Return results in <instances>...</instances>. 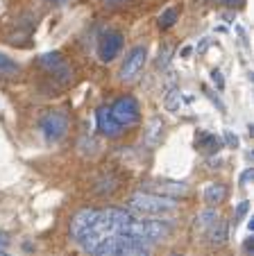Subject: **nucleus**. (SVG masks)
I'll list each match as a JSON object with an SVG mask.
<instances>
[{"instance_id":"30","label":"nucleus","mask_w":254,"mask_h":256,"mask_svg":"<svg viewBox=\"0 0 254 256\" xmlns=\"http://www.w3.org/2000/svg\"><path fill=\"white\" fill-rule=\"evenodd\" d=\"M193 52V48H191V46H186V48H182V57H188V54H191Z\"/></svg>"},{"instance_id":"3","label":"nucleus","mask_w":254,"mask_h":256,"mask_svg":"<svg viewBox=\"0 0 254 256\" xmlns=\"http://www.w3.org/2000/svg\"><path fill=\"white\" fill-rule=\"evenodd\" d=\"M109 112H111V118H114L120 127H132L134 122H139V118H141L139 102L132 96L118 98V100L109 106Z\"/></svg>"},{"instance_id":"7","label":"nucleus","mask_w":254,"mask_h":256,"mask_svg":"<svg viewBox=\"0 0 254 256\" xmlns=\"http://www.w3.org/2000/svg\"><path fill=\"white\" fill-rule=\"evenodd\" d=\"M120 48H123V34L109 30L100 36V44H98V54H100L102 62H114L118 57Z\"/></svg>"},{"instance_id":"29","label":"nucleus","mask_w":254,"mask_h":256,"mask_svg":"<svg viewBox=\"0 0 254 256\" xmlns=\"http://www.w3.org/2000/svg\"><path fill=\"white\" fill-rule=\"evenodd\" d=\"M218 2H222V5H238L240 0H218Z\"/></svg>"},{"instance_id":"15","label":"nucleus","mask_w":254,"mask_h":256,"mask_svg":"<svg viewBox=\"0 0 254 256\" xmlns=\"http://www.w3.org/2000/svg\"><path fill=\"white\" fill-rule=\"evenodd\" d=\"M21 72V66L16 62H12L7 54L0 52V78H16Z\"/></svg>"},{"instance_id":"6","label":"nucleus","mask_w":254,"mask_h":256,"mask_svg":"<svg viewBox=\"0 0 254 256\" xmlns=\"http://www.w3.org/2000/svg\"><path fill=\"white\" fill-rule=\"evenodd\" d=\"M98 218H100V211H98V208H82V211H77L71 220V238L73 240H80V238L98 222Z\"/></svg>"},{"instance_id":"13","label":"nucleus","mask_w":254,"mask_h":256,"mask_svg":"<svg viewBox=\"0 0 254 256\" xmlns=\"http://www.w3.org/2000/svg\"><path fill=\"white\" fill-rule=\"evenodd\" d=\"M163 136V120L159 116H154L152 120L148 122V132H145V140L148 145H157Z\"/></svg>"},{"instance_id":"27","label":"nucleus","mask_w":254,"mask_h":256,"mask_svg":"<svg viewBox=\"0 0 254 256\" xmlns=\"http://www.w3.org/2000/svg\"><path fill=\"white\" fill-rule=\"evenodd\" d=\"M206 48H209V39H204L200 46H197V54H204V52H206Z\"/></svg>"},{"instance_id":"32","label":"nucleus","mask_w":254,"mask_h":256,"mask_svg":"<svg viewBox=\"0 0 254 256\" xmlns=\"http://www.w3.org/2000/svg\"><path fill=\"white\" fill-rule=\"evenodd\" d=\"M0 256H10V254H7V252H0Z\"/></svg>"},{"instance_id":"26","label":"nucleus","mask_w":254,"mask_h":256,"mask_svg":"<svg viewBox=\"0 0 254 256\" xmlns=\"http://www.w3.org/2000/svg\"><path fill=\"white\" fill-rule=\"evenodd\" d=\"M7 245H10V236H7V234H3V232H0V252L5 250Z\"/></svg>"},{"instance_id":"25","label":"nucleus","mask_w":254,"mask_h":256,"mask_svg":"<svg viewBox=\"0 0 254 256\" xmlns=\"http://www.w3.org/2000/svg\"><path fill=\"white\" fill-rule=\"evenodd\" d=\"M225 140H227V145H229V148H236V145H238V136L231 134V132H225Z\"/></svg>"},{"instance_id":"2","label":"nucleus","mask_w":254,"mask_h":256,"mask_svg":"<svg viewBox=\"0 0 254 256\" xmlns=\"http://www.w3.org/2000/svg\"><path fill=\"white\" fill-rule=\"evenodd\" d=\"M177 206L179 204L173 198H161V195L145 193V190H139L130 198V208L139 216H166V213H175Z\"/></svg>"},{"instance_id":"16","label":"nucleus","mask_w":254,"mask_h":256,"mask_svg":"<svg viewBox=\"0 0 254 256\" xmlns=\"http://www.w3.org/2000/svg\"><path fill=\"white\" fill-rule=\"evenodd\" d=\"M39 64H41L44 68H48L50 72H55L64 66V59H62L59 52H48V54H41V57H39Z\"/></svg>"},{"instance_id":"24","label":"nucleus","mask_w":254,"mask_h":256,"mask_svg":"<svg viewBox=\"0 0 254 256\" xmlns=\"http://www.w3.org/2000/svg\"><path fill=\"white\" fill-rule=\"evenodd\" d=\"M247 211H249V202H240L238 206H236V220H240V218H243ZM236 220H234V222H236Z\"/></svg>"},{"instance_id":"20","label":"nucleus","mask_w":254,"mask_h":256,"mask_svg":"<svg viewBox=\"0 0 254 256\" xmlns=\"http://www.w3.org/2000/svg\"><path fill=\"white\" fill-rule=\"evenodd\" d=\"M175 20H177V10H175V7H168V10L159 16V28H161V30L173 28Z\"/></svg>"},{"instance_id":"5","label":"nucleus","mask_w":254,"mask_h":256,"mask_svg":"<svg viewBox=\"0 0 254 256\" xmlns=\"http://www.w3.org/2000/svg\"><path fill=\"white\" fill-rule=\"evenodd\" d=\"M145 62H148V50L143 46H134V48L127 52L123 66H120V80L123 82H134L145 68Z\"/></svg>"},{"instance_id":"18","label":"nucleus","mask_w":254,"mask_h":256,"mask_svg":"<svg viewBox=\"0 0 254 256\" xmlns=\"http://www.w3.org/2000/svg\"><path fill=\"white\" fill-rule=\"evenodd\" d=\"M163 104H166L168 112L177 114L179 106H182V93H179V88H170V91L166 93V98H163Z\"/></svg>"},{"instance_id":"23","label":"nucleus","mask_w":254,"mask_h":256,"mask_svg":"<svg viewBox=\"0 0 254 256\" xmlns=\"http://www.w3.org/2000/svg\"><path fill=\"white\" fill-rule=\"evenodd\" d=\"M211 80H213V84L218 86V91H222V88H225V80H222L220 70H213V72H211Z\"/></svg>"},{"instance_id":"19","label":"nucleus","mask_w":254,"mask_h":256,"mask_svg":"<svg viewBox=\"0 0 254 256\" xmlns=\"http://www.w3.org/2000/svg\"><path fill=\"white\" fill-rule=\"evenodd\" d=\"M77 148H80V154L93 156L98 152V140L93 138V136H82V138L77 140Z\"/></svg>"},{"instance_id":"4","label":"nucleus","mask_w":254,"mask_h":256,"mask_svg":"<svg viewBox=\"0 0 254 256\" xmlns=\"http://www.w3.org/2000/svg\"><path fill=\"white\" fill-rule=\"evenodd\" d=\"M39 127H41V132H44L48 143H57V140H62L68 132V116L64 112H48L44 118H41Z\"/></svg>"},{"instance_id":"28","label":"nucleus","mask_w":254,"mask_h":256,"mask_svg":"<svg viewBox=\"0 0 254 256\" xmlns=\"http://www.w3.org/2000/svg\"><path fill=\"white\" fill-rule=\"evenodd\" d=\"M245 252H247V254H252V252H254V240H252V238L245 242Z\"/></svg>"},{"instance_id":"14","label":"nucleus","mask_w":254,"mask_h":256,"mask_svg":"<svg viewBox=\"0 0 254 256\" xmlns=\"http://www.w3.org/2000/svg\"><path fill=\"white\" fill-rule=\"evenodd\" d=\"M218 220V213H216V208H204V211H200L195 216V227L200 229V232H206V229L211 227V224Z\"/></svg>"},{"instance_id":"11","label":"nucleus","mask_w":254,"mask_h":256,"mask_svg":"<svg viewBox=\"0 0 254 256\" xmlns=\"http://www.w3.org/2000/svg\"><path fill=\"white\" fill-rule=\"evenodd\" d=\"M206 238H209L211 245H225L227 238H229V224L218 218L216 222L206 229Z\"/></svg>"},{"instance_id":"8","label":"nucleus","mask_w":254,"mask_h":256,"mask_svg":"<svg viewBox=\"0 0 254 256\" xmlns=\"http://www.w3.org/2000/svg\"><path fill=\"white\" fill-rule=\"evenodd\" d=\"M188 190V186L184 182H168V179H159V182H150L145 186V193H154L161 195V198H179Z\"/></svg>"},{"instance_id":"31","label":"nucleus","mask_w":254,"mask_h":256,"mask_svg":"<svg viewBox=\"0 0 254 256\" xmlns=\"http://www.w3.org/2000/svg\"><path fill=\"white\" fill-rule=\"evenodd\" d=\"M107 5H120V2H125V0H105Z\"/></svg>"},{"instance_id":"10","label":"nucleus","mask_w":254,"mask_h":256,"mask_svg":"<svg viewBox=\"0 0 254 256\" xmlns=\"http://www.w3.org/2000/svg\"><path fill=\"white\" fill-rule=\"evenodd\" d=\"M118 256H150V247L139 242L136 238L118 234Z\"/></svg>"},{"instance_id":"12","label":"nucleus","mask_w":254,"mask_h":256,"mask_svg":"<svg viewBox=\"0 0 254 256\" xmlns=\"http://www.w3.org/2000/svg\"><path fill=\"white\" fill-rule=\"evenodd\" d=\"M225 198H227V188L222 184H209L204 188V202H206V206H211V208L222 204Z\"/></svg>"},{"instance_id":"1","label":"nucleus","mask_w":254,"mask_h":256,"mask_svg":"<svg viewBox=\"0 0 254 256\" xmlns=\"http://www.w3.org/2000/svg\"><path fill=\"white\" fill-rule=\"evenodd\" d=\"M173 232V224L168 220H143V218H132V222L125 227V236L136 238L143 245H152V242L166 240Z\"/></svg>"},{"instance_id":"9","label":"nucleus","mask_w":254,"mask_h":256,"mask_svg":"<svg viewBox=\"0 0 254 256\" xmlns=\"http://www.w3.org/2000/svg\"><path fill=\"white\" fill-rule=\"evenodd\" d=\"M96 122H98L100 134L107 136V138H116V136L123 134V127H120L118 122L111 118L109 106H100V109H98V112H96Z\"/></svg>"},{"instance_id":"17","label":"nucleus","mask_w":254,"mask_h":256,"mask_svg":"<svg viewBox=\"0 0 254 256\" xmlns=\"http://www.w3.org/2000/svg\"><path fill=\"white\" fill-rule=\"evenodd\" d=\"M197 148H202L204 152H218L222 148V143L216 134H204V136H200V140H197Z\"/></svg>"},{"instance_id":"21","label":"nucleus","mask_w":254,"mask_h":256,"mask_svg":"<svg viewBox=\"0 0 254 256\" xmlns=\"http://www.w3.org/2000/svg\"><path fill=\"white\" fill-rule=\"evenodd\" d=\"M170 54H173V48H170V46H163L161 50H159V59H157V66L161 68H166L168 64H170Z\"/></svg>"},{"instance_id":"33","label":"nucleus","mask_w":254,"mask_h":256,"mask_svg":"<svg viewBox=\"0 0 254 256\" xmlns=\"http://www.w3.org/2000/svg\"><path fill=\"white\" fill-rule=\"evenodd\" d=\"M53 2H64V0H53Z\"/></svg>"},{"instance_id":"22","label":"nucleus","mask_w":254,"mask_h":256,"mask_svg":"<svg viewBox=\"0 0 254 256\" xmlns=\"http://www.w3.org/2000/svg\"><path fill=\"white\" fill-rule=\"evenodd\" d=\"M252 179H254V168H247V170H243V174H240V179H238V184L240 186H247Z\"/></svg>"}]
</instances>
